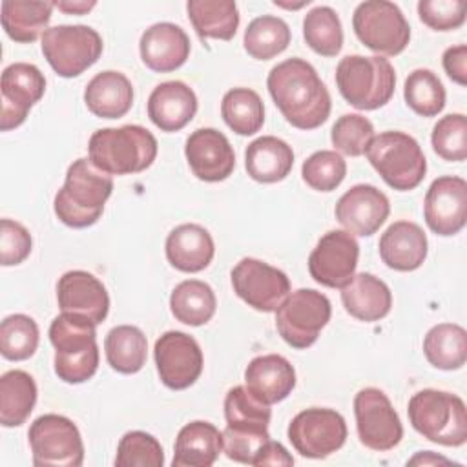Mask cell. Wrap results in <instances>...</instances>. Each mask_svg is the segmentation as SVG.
Masks as SVG:
<instances>
[{
  "label": "cell",
  "mask_w": 467,
  "mask_h": 467,
  "mask_svg": "<svg viewBox=\"0 0 467 467\" xmlns=\"http://www.w3.org/2000/svg\"><path fill=\"white\" fill-rule=\"evenodd\" d=\"M2 115L0 128L9 131L20 126L33 104H36L46 91V78L42 71L27 62H15L2 71Z\"/></svg>",
  "instance_id": "17"
},
{
  "label": "cell",
  "mask_w": 467,
  "mask_h": 467,
  "mask_svg": "<svg viewBox=\"0 0 467 467\" xmlns=\"http://www.w3.org/2000/svg\"><path fill=\"white\" fill-rule=\"evenodd\" d=\"M230 277L234 292L259 312H275L290 294V279L286 274L254 257L241 259Z\"/></svg>",
  "instance_id": "14"
},
{
  "label": "cell",
  "mask_w": 467,
  "mask_h": 467,
  "mask_svg": "<svg viewBox=\"0 0 467 467\" xmlns=\"http://www.w3.org/2000/svg\"><path fill=\"white\" fill-rule=\"evenodd\" d=\"M42 53L64 78L78 77L102 55V38L89 26H55L42 35Z\"/></svg>",
  "instance_id": "9"
},
{
  "label": "cell",
  "mask_w": 467,
  "mask_h": 467,
  "mask_svg": "<svg viewBox=\"0 0 467 467\" xmlns=\"http://www.w3.org/2000/svg\"><path fill=\"white\" fill-rule=\"evenodd\" d=\"M36 403V383L26 370H7L0 378V423L18 427L26 423Z\"/></svg>",
  "instance_id": "33"
},
{
  "label": "cell",
  "mask_w": 467,
  "mask_h": 467,
  "mask_svg": "<svg viewBox=\"0 0 467 467\" xmlns=\"http://www.w3.org/2000/svg\"><path fill=\"white\" fill-rule=\"evenodd\" d=\"M365 155L381 179L400 192L414 190L427 171V161L418 140L403 131L374 135Z\"/></svg>",
  "instance_id": "7"
},
{
  "label": "cell",
  "mask_w": 467,
  "mask_h": 467,
  "mask_svg": "<svg viewBox=\"0 0 467 467\" xmlns=\"http://www.w3.org/2000/svg\"><path fill=\"white\" fill-rule=\"evenodd\" d=\"M266 88L275 106L299 130L319 128L330 115V93L312 64L303 58H286L274 66Z\"/></svg>",
  "instance_id": "1"
},
{
  "label": "cell",
  "mask_w": 467,
  "mask_h": 467,
  "mask_svg": "<svg viewBox=\"0 0 467 467\" xmlns=\"http://www.w3.org/2000/svg\"><path fill=\"white\" fill-rule=\"evenodd\" d=\"M246 389L263 403H279L296 387V370L292 363L279 354L254 358L244 370Z\"/></svg>",
  "instance_id": "23"
},
{
  "label": "cell",
  "mask_w": 467,
  "mask_h": 467,
  "mask_svg": "<svg viewBox=\"0 0 467 467\" xmlns=\"http://www.w3.org/2000/svg\"><path fill=\"white\" fill-rule=\"evenodd\" d=\"M341 301L345 310L365 323L383 319L392 306L390 288L368 272L354 274L352 281L341 288Z\"/></svg>",
  "instance_id": "27"
},
{
  "label": "cell",
  "mask_w": 467,
  "mask_h": 467,
  "mask_svg": "<svg viewBox=\"0 0 467 467\" xmlns=\"http://www.w3.org/2000/svg\"><path fill=\"white\" fill-rule=\"evenodd\" d=\"M432 150L445 161L462 162L467 159V119L463 113L441 117L431 135Z\"/></svg>",
  "instance_id": "44"
},
{
  "label": "cell",
  "mask_w": 467,
  "mask_h": 467,
  "mask_svg": "<svg viewBox=\"0 0 467 467\" xmlns=\"http://www.w3.org/2000/svg\"><path fill=\"white\" fill-rule=\"evenodd\" d=\"M84 102L100 119H120L133 104V86L126 75L108 69L88 82Z\"/></svg>",
  "instance_id": "28"
},
{
  "label": "cell",
  "mask_w": 467,
  "mask_h": 467,
  "mask_svg": "<svg viewBox=\"0 0 467 467\" xmlns=\"http://www.w3.org/2000/svg\"><path fill=\"white\" fill-rule=\"evenodd\" d=\"M215 254V244L206 228L186 223L173 228L166 237V257L181 272L195 274L204 270Z\"/></svg>",
  "instance_id": "26"
},
{
  "label": "cell",
  "mask_w": 467,
  "mask_h": 467,
  "mask_svg": "<svg viewBox=\"0 0 467 467\" xmlns=\"http://www.w3.org/2000/svg\"><path fill=\"white\" fill-rule=\"evenodd\" d=\"M223 451V432L208 421L186 423L175 440L173 467H210Z\"/></svg>",
  "instance_id": "29"
},
{
  "label": "cell",
  "mask_w": 467,
  "mask_h": 467,
  "mask_svg": "<svg viewBox=\"0 0 467 467\" xmlns=\"http://www.w3.org/2000/svg\"><path fill=\"white\" fill-rule=\"evenodd\" d=\"M330 139L336 150L341 153L348 157H359L374 139V126L367 117L359 113H347L341 115L332 126Z\"/></svg>",
  "instance_id": "46"
},
{
  "label": "cell",
  "mask_w": 467,
  "mask_h": 467,
  "mask_svg": "<svg viewBox=\"0 0 467 467\" xmlns=\"http://www.w3.org/2000/svg\"><path fill=\"white\" fill-rule=\"evenodd\" d=\"M53 4L55 7H58L67 15H86L97 5V2H53Z\"/></svg>",
  "instance_id": "52"
},
{
  "label": "cell",
  "mask_w": 467,
  "mask_h": 467,
  "mask_svg": "<svg viewBox=\"0 0 467 467\" xmlns=\"http://www.w3.org/2000/svg\"><path fill=\"white\" fill-rule=\"evenodd\" d=\"M354 416L359 441L372 451H390L403 438L398 412L383 390L361 389L354 398Z\"/></svg>",
  "instance_id": "13"
},
{
  "label": "cell",
  "mask_w": 467,
  "mask_h": 467,
  "mask_svg": "<svg viewBox=\"0 0 467 467\" xmlns=\"http://www.w3.org/2000/svg\"><path fill=\"white\" fill-rule=\"evenodd\" d=\"M359 244L347 230H330L325 234L308 257L312 279L328 288L347 286L356 272Z\"/></svg>",
  "instance_id": "15"
},
{
  "label": "cell",
  "mask_w": 467,
  "mask_h": 467,
  "mask_svg": "<svg viewBox=\"0 0 467 467\" xmlns=\"http://www.w3.org/2000/svg\"><path fill=\"white\" fill-rule=\"evenodd\" d=\"M38 325L26 314H11L0 325V352L9 361L31 358L38 347Z\"/></svg>",
  "instance_id": "42"
},
{
  "label": "cell",
  "mask_w": 467,
  "mask_h": 467,
  "mask_svg": "<svg viewBox=\"0 0 467 467\" xmlns=\"http://www.w3.org/2000/svg\"><path fill=\"white\" fill-rule=\"evenodd\" d=\"M407 106L421 117H436L445 108V88L431 69H414L403 86Z\"/></svg>",
  "instance_id": "41"
},
{
  "label": "cell",
  "mask_w": 467,
  "mask_h": 467,
  "mask_svg": "<svg viewBox=\"0 0 467 467\" xmlns=\"http://www.w3.org/2000/svg\"><path fill=\"white\" fill-rule=\"evenodd\" d=\"M36 467H78L84 462V443L77 425L60 414L36 418L27 432Z\"/></svg>",
  "instance_id": "11"
},
{
  "label": "cell",
  "mask_w": 467,
  "mask_h": 467,
  "mask_svg": "<svg viewBox=\"0 0 467 467\" xmlns=\"http://www.w3.org/2000/svg\"><path fill=\"white\" fill-rule=\"evenodd\" d=\"M443 69L451 80H454L460 86H467V46L465 44L445 49Z\"/></svg>",
  "instance_id": "50"
},
{
  "label": "cell",
  "mask_w": 467,
  "mask_h": 467,
  "mask_svg": "<svg viewBox=\"0 0 467 467\" xmlns=\"http://www.w3.org/2000/svg\"><path fill=\"white\" fill-rule=\"evenodd\" d=\"M31 235L27 228L16 221H0V263L2 266L20 265L31 254Z\"/></svg>",
  "instance_id": "48"
},
{
  "label": "cell",
  "mask_w": 467,
  "mask_h": 467,
  "mask_svg": "<svg viewBox=\"0 0 467 467\" xmlns=\"http://www.w3.org/2000/svg\"><path fill=\"white\" fill-rule=\"evenodd\" d=\"M170 308L177 321L190 327H201L213 317L217 299L208 283L188 279L173 288L170 296Z\"/></svg>",
  "instance_id": "37"
},
{
  "label": "cell",
  "mask_w": 467,
  "mask_h": 467,
  "mask_svg": "<svg viewBox=\"0 0 467 467\" xmlns=\"http://www.w3.org/2000/svg\"><path fill=\"white\" fill-rule=\"evenodd\" d=\"M197 111L193 89L181 80H168L150 93L148 117L162 131L182 130Z\"/></svg>",
  "instance_id": "24"
},
{
  "label": "cell",
  "mask_w": 467,
  "mask_h": 467,
  "mask_svg": "<svg viewBox=\"0 0 467 467\" xmlns=\"http://www.w3.org/2000/svg\"><path fill=\"white\" fill-rule=\"evenodd\" d=\"M288 440L301 456L321 460L343 447L347 440V423L334 409L312 407L292 418L288 425Z\"/></svg>",
  "instance_id": "12"
},
{
  "label": "cell",
  "mask_w": 467,
  "mask_h": 467,
  "mask_svg": "<svg viewBox=\"0 0 467 467\" xmlns=\"http://www.w3.org/2000/svg\"><path fill=\"white\" fill-rule=\"evenodd\" d=\"M336 84L341 97L356 109H378L394 95L396 73L379 55H347L336 67Z\"/></svg>",
  "instance_id": "6"
},
{
  "label": "cell",
  "mask_w": 467,
  "mask_h": 467,
  "mask_svg": "<svg viewBox=\"0 0 467 467\" xmlns=\"http://www.w3.org/2000/svg\"><path fill=\"white\" fill-rule=\"evenodd\" d=\"M303 181L317 192H332L336 190L345 175H347V162L345 159L332 151V150H321L312 153L301 168Z\"/></svg>",
  "instance_id": "45"
},
{
  "label": "cell",
  "mask_w": 467,
  "mask_h": 467,
  "mask_svg": "<svg viewBox=\"0 0 467 467\" xmlns=\"http://www.w3.org/2000/svg\"><path fill=\"white\" fill-rule=\"evenodd\" d=\"M334 213L347 232L368 237L383 226L390 213V204L376 186L356 184L339 197Z\"/></svg>",
  "instance_id": "19"
},
{
  "label": "cell",
  "mask_w": 467,
  "mask_h": 467,
  "mask_svg": "<svg viewBox=\"0 0 467 467\" xmlns=\"http://www.w3.org/2000/svg\"><path fill=\"white\" fill-rule=\"evenodd\" d=\"M113 192L109 173L99 170L89 159H77L66 173L64 186L55 195L57 217L71 228L95 224Z\"/></svg>",
  "instance_id": "2"
},
{
  "label": "cell",
  "mask_w": 467,
  "mask_h": 467,
  "mask_svg": "<svg viewBox=\"0 0 467 467\" xmlns=\"http://www.w3.org/2000/svg\"><path fill=\"white\" fill-rule=\"evenodd\" d=\"M270 440V436H252V434H237L228 429L223 431V449L226 456L234 462L254 465L261 447Z\"/></svg>",
  "instance_id": "49"
},
{
  "label": "cell",
  "mask_w": 467,
  "mask_h": 467,
  "mask_svg": "<svg viewBox=\"0 0 467 467\" xmlns=\"http://www.w3.org/2000/svg\"><path fill=\"white\" fill-rule=\"evenodd\" d=\"M409 420L416 432L429 441L460 447L467 441V410L456 394L423 389L409 401Z\"/></svg>",
  "instance_id": "5"
},
{
  "label": "cell",
  "mask_w": 467,
  "mask_h": 467,
  "mask_svg": "<svg viewBox=\"0 0 467 467\" xmlns=\"http://www.w3.org/2000/svg\"><path fill=\"white\" fill-rule=\"evenodd\" d=\"M53 2L35 0H4L2 2V27L15 42H35L40 33L47 31L51 20Z\"/></svg>",
  "instance_id": "31"
},
{
  "label": "cell",
  "mask_w": 467,
  "mask_h": 467,
  "mask_svg": "<svg viewBox=\"0 0 467 467\" xmlns=\"http://www.w3.org/2000/svg\"><path fill=\"white\" fill-rule=\"evenodd\" d=\"M381 261L398 272L420 268L427 257V235L410 221L392 223L379 239Z\"/></svg>",
  "instance_id": "25"
},
{
  "label": "cell",
  "mask_w": 467,
  "mask_h": 467,
  "mask_svg": "<svg viewBox=\"0 0 467 467\" xmlns=\"http://www.w3.org/2000/svg\"><path fill=\"white\" fill-rule=\"evenodd\" d=\"M332 306L325 294L314 288H297L275 310V328L294 348H308L330 321Z\"/></svg>",
  "instance_id": "8"
},
{
  "label": "cell",
  "mask_w": 467,
  "mask_h": 467,
  "mask_svg": "<svg viewBox=\"0 0 467 467\" xmlns=\"http://www.w3.org/2000/svg\"><path fill=\"white\" fill-rule=\"evenodd\" d=\"M95 323L75 314H60L51 321L49 341L55 347V374L66 383H84L99 368Z\"/></svg>",
  "instance_id": "4"
},
{
  "label": "cell",
  "mask_w": 467,
  "mask_h": 467,
  "mask_svg": "<svg viewBox=\"0 0 467 467\" xmlns=\"http://www.w3.org/2000/svg\"><path fill=\"white\" fill-rule=\"evenodd\" d=\"M184 155L193 175L206 182H219L232 175L235 153L226 139L215 128H199L188 139Z\"/></svg>",
  "instance_id": "20"
},
{
  "label": "cell",
  "mask_w": 467,
  "mask_h": 467,
  "mask_svg": "<svg viewBox=\"0 0 467 467\" xmlns=\"http://www.w3.org/2000/svg\"><path fill=\"white\" fill-rule=\"evenodd\" d=\"M423 215L434 234H458L467 221V182L454 175L434 179L425 193Z\"/></svg>",
  "instance_id": "18"
},
{
  "label": "cell",
  "mask_w": 467,
  "mask_h": 467,
  "mask_svg": "<svg viewBox=\"0 0 467 467\" xmlns=\"http://www.w3.org/2000/svg\"><path fill=\"white\" fill-rule=\"evenodd\" d=\"M58 306L64 314H75L100 325L109 310L106 286L89 272L69 270L57 285Z\"/></svg>",
  "instance_id": "21"
},
{
  "label": "cell",
  "mask_w": 467,
  "mask_h": 467,
  "mask_svg": "<svg viewBox=\"0 0 467 467\" xmlns=\"http://www.w3.org/2000/svg\"><path fill=\"white\" fill-rule=\"evenodd\" d=\"M303 36L312 51L336 57L343 47V29L337 13L328 5H317L305 15Z\"/></svg>",
  "instance_id": "40"
},
{
  "label": "cell",
  "mask_w": 467,
  "mask_h": 467,
  "mask_svg": "<svg viewBox=\"0 0 467 467\" xmlns=\"http://www.w3.org/2000/svg\"><path fill=\"white\" fill-rule=\"evenodd\" d=\"M254 465L255 467H261V465H294V458L288 454V451L279 441L268 440L261 447Z\"/></svg>",
  "instance_id": "51"
},
{
  "label": "cell",
  "mask_w": 467,
  "mask_h": 467,
  "mask_svg": "<svg viewBox=\"0 0 467 467\" xmlns=\"http://www.w3.org/2000/svg\"><path fill=\"white\" fill-rule=\"evenodd\" d=\"M153 354L159 378L171 390L192 387L202 372V350L199 343L184 332H164L155 341Z\"/></svg>",
  "instance_id": "16"
},
{
  "label": "cell",
  "mask_w": 467,
  "mask_h": 467,
  "mask_svg": "<svg viewBox=\"0 0 467 467\" xmlns=\"http://www.w3.org/2000/svg\"><path fill=\"white\" fill-rule=\"evenodd\" d=\"M164 451L155 436L144 431L126 432L117 447V467H162Z\"/></svg>",
  "instance_id": "43"
},
{
  "label": "cell",
  "mask_w": 467,
  "mask_h": 467,
  "mask_svg": "<svg viewBox=\"0 0 467 467\" xmlns=\"http://www.w3.org/2000/svg\"><path fill=\"white\" fill-rule=\"evenodd\" d=\"M352 27L359 42L379 57L400 55L410 40L409 22L401 9L389 0L361 2L354 11Z\"/></svg>",
  "instance_id": "10"
},
{
  "label": "cell",
  "mask_w": 467,
  "mask_h": 467,
  "mask_svg": "<svg viewBox=\"0 0 467 467\" xmlns=\"http://www.w3.org/2000/svg\"><path fill=\"white\" fill-rule=\"evenodd\" d=\"M427 361L441 370L462 368L467 361V332L456 323H438L423 337Z\"/></svg>",
  "instance_id": "34"
},
{
  "label": "cell",
  "mask_w": 467,
  "mask_h": 467,
  "mask_svg": "<svg viewBox=\"0 0 467 467\" xmlns=\"http://www.w3.org/2000/svg\"><path fill=\"white\" fill-rule=\"evenodd\" d=\"M89 161L109 175L144 171L157 157V139L139 124L97 130L88 144Z\"/></svg>",
  "instance_id": "3"
},
{
  "label": "cell",
  "mask_w": 467,
  "mask_h": 467,
  "mask_svg": "<svg viewBox=\"0 0 467 467\" xmlns=\"http://www.w3.org/2000/svg\"><path fill=\"white\" fill-rule=\"evenodd\" d=\"M467 4L463 0H420V20L434 31H451L465 22Z\"/></svg>",
  "instance_id": "47"
},
{
  "label": "cell",
  "mask_w": 467,
  "mask_h": 467,
  "mask_svg": "<svg viewBox=\"0 0 467 467\" xmlns=\"http://www.w3.org/2000/svg\"><path fill=\"white\" fill-rule=\"evenodd\" d=\"M188 16L201 38H234L239 26L237 4L232 0H190Z\"/></svg>",
  "instance_id": "35"
},
{
  "label": "cell",
  "mask_w": 467,
  "mask_h": 467,
  "mask_svg": "<svg viewBox=\"0 0 467 467\" xmlns=\"http://www.w3.org/2000/svg\"><path fill=\"white\" fill-rule=\"evenodd\" d=\"M221 115L235 133L254 135L265 122V106L254 89L234 88L223 97Z\"/></svg>",
  "instance_id": "39"
},
{
  "label": "cell",
  "mask_w": 467,
  "mask_h": 467,
  "mask_svg": "<svg viewBox=\"0 0 467 467\" xmlns=\"http://www.w3.org/2000/svg\"><path fill=\"white\" fill-rule=\"evenodd\" d=\"M294 166L292 148L274 135L252 140L244 151V168L257 182H279Z\"/></svg>",
  "instance_id": "30"
},
{
  "label": "cell",
  "mask_w": 467,
  "mask_h": 467,
  "mask_svg": "<svg viewBox=\"0 0 467 467\" xmlns=\"http://www.w3.org/2000/svg\"><path fill=\"white\" fill-rule=\"evenodd\" d=\"M142 62L157 73L181 67L190 57V38L179 26L159 22L150 26L139 42Z\"/></svg>",
  "instance_id": "22"
},
{
  "label": "cell",
  "mask_w": 467,
  "mask_h": 467,
  "mask_svg": "<svg viewBox=\"0 0 467 467\" xmlns=\"http://www.w3.org/2000/svg\"><path fill=\"white\" fill-rule=\"evenodd\" d=\"M409 465H429V463H451L447 458L443 456H436L434 452L431 451H425V452H420L416 454L412 460L407 462Z\"/></svg>",
  "instance_id": "53"
},
{
  "label": "cell",
  "mask_w": 467,
  "mask_h": 467,
  "mask_svg": "<svg viewBox=\"0 0 467 467\" xmlns=\"http://www.w3.org/2000/svg\"><path fill=\"white\" fill-rule=\"evenodd\" d=\"M270 405L257 400L246 387L237 385L228 390L224 398V418L226 429L237 434L270 436Z\"/></svg>",
  "instance_id": "32"
},
{
  "label": "cell",
  "mask_w": 467,
  "mask_h": 467,
  "mask_svg": "<svg viewBox=\"0 0 467 467\" xmlns=\"http://www.w3.org/2000/svg\"><path fill=\"white\" fill-rule=\"evenodd\" d=\"M290 36V27L283 18L263 15L248 24L243 44L252 58L270 60L288 47Z\"/></svg>",
  "instance_id": "38"
},
{
  "label": "cell",
  "mask_w": 467,
  "mask_h": 467,
  "mask_svg": "<svg viewBox=\"0 0 467 467\" xmlns=\"http://www.w3.org/2000/svg\"><path fill=\"white\" fill-rule=\"evenodd\" d=\"M274 4H275V5H281V7H288V9H299V7H303V5H308L310 0H303V2H299V4H281L279 0H275Z\"/></svg>",
  "instance_id": "54"
},
{
  "label": "cell",
  "mask_w": 467,
  "mask_h": 467,
  "mask_svg": "<svg viewBox=\"0 0 467 467\" xmlns=\"http://www.w3.org/2000/svg\"><path fill=\"white\" fill-rule=\"evenodd\" d=\"M106 359L120 374L139 372L148 358V341L140 328L133 325L113 327L104 339Z\"/></svg>",
  "instance_id": "36"
}]
</instances>
